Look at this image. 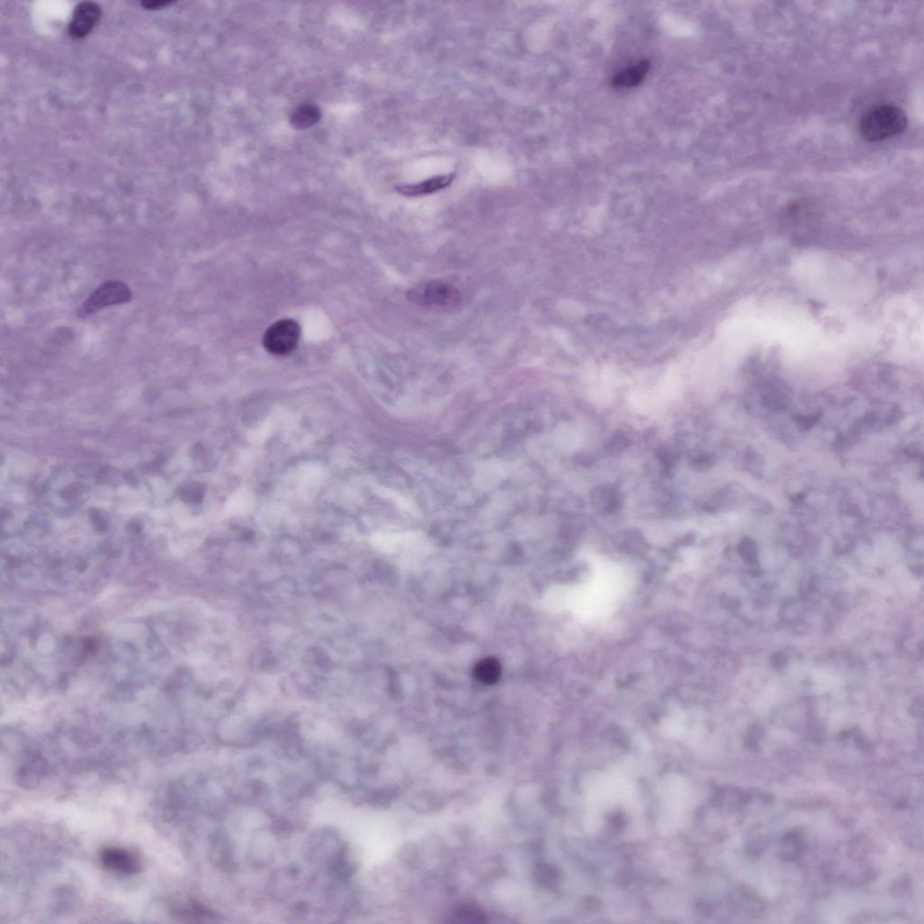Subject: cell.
Segmentation results:
<instances>
[{"label": "cell", "instance_id": "11", "mask_svg": "<svg viewBox=\"0 0 924 924\" xmlns=\"http://www.w3.org/2000/svg\"><path fill=\"white\" fill-rule=\"evenodd\" d=\"M451 918L456 923H481L485 922L487 917L481 910L471 906H461L454 910Z\"/></svg>", "mask_w": 924, "mask_h": 924}, {"label": "cell", "instance_id": "1", "mask_svg": "<svg viewBox=\"0 0 924 924\" xmlns=\"http://www.w3.org/2000/svg\"><path fill=\"white\" fill-rule=\"evenodd\" d=\"M908 125L905 111L895 105H880L862 117L859 132L868 142L888 140L906 130Z\"/></svg>", "mask_w": 924, "mask_h": 924}, {"label": "cell", "instance_id": "14", "mask_svg": "<svg viewBox=\"0 0 924 924\" xmlns=\"http://www.w3.org/2000/svg\"><path fill=\"white\" fill-rule=\"evenodd\" d=\"M172 3H173V1H170V0H148V1L141 2V6H142L145 9L158 10L167 8V6L172 4Z\"/></svg>", "mask_w": 924, "mask_h": 924}, {"label": "cell", "instance_id": "9", "mask_svg": "<svg viewBox=\"0 0 924 924\" xmlns=\"http://www.w3.org/2000/svg\"><path fill=\"white\" fill-rule=\"evenodd\" d=\"M501 673V664L493 657L478 661L473 669L475 679L488 686L498 683Z\"/></svg>", "mask_w": 924, "mask_h": 924}, {"label": "cell", "instance_id": "13", "mask_svg": "<svg viewBox=\"0 0 924 924\" xmlns=\"http://www.w3.org/2000/svg\"><path fill=\"white\" fill-rule=\"evenodd\" d=\"M740 552L742 557L746 559L748 562H755L757 560V545L750 539H745L741 542L740 545Z\"/></svg>", "mask_w": 924, "mask_h": 924}, {"label": "cell", "instance_id": "8", "mask_svg": "<svg viewBox=\"0 0 924 924\" xmlns=\"http://www.w3.org/2000/svg\"><path fill=\"white\" fill-rule=\"evenodd\" d=\"M651 64L649 61L629 67L623 72L616 74L613 78V85L616 88H632L639 85L646 78L649 72Z\"/></svg>", "mask_w": 924, "mask_h": 924}, {"label": "cell", "instance_id": "6", "mask_svg": "<svg viewBox=\"0 0 924 924\" xmlns=\"http://www.w3.org/2000/svg\"><path fill=\"white\" fill-rule=\"evenodd\" d=\"M103 15L100 6L95 2L79 3L73 10L68 32L74 39L84 38L95 28Z\"/></svg>", "mask_w": 924, "mask_h": 924}, {"label": "cell", "instance_id": "7", "mask_svg": "<svg viewBox=\"0 0 924 924\" xmlns=\"http://www.w3.org/2000/svg\"><path fill=\"white\" fill-rule=\"evenodd\" d=\"M455 178H456L455 173L439 175V177L427 179L421 183L401 185L397 187V191L406 197L424 196L450 187Z\"/></svg>", "mask_w": 924, "mask_h": 924}, {"label": "cell", "instance_id": "12", "mask_svg": "<svg viewBox=\"0 0 924 924\" xmlns=\"http://www.w3.org/2000/svg\"><path fill=\"white\" fill-rule=\"evenodd\" d=\"M596 505L599 507L604 505V509L610 511L616 508L618 505V495L613 491L602 490L600 493L596 495Z\"/></svg>", "mask_w": 924, "mask_h": 924}, {"label": "cell", "instance_id": "15", "mask_svg": "<svg viewBox=\"0 0 924 924\" xmlns=\"http://www.w3.org/2000/svg\"><path fill=\"white\" fill-rule=\"evenodd\" d=\"M794 420L797 421L799 426L804 428V429H809V428L812 427L815 424H817L819 417L817 416H798L795 417Z\"/></svg>", "mask_w": 924, "mask_h": 924}, {"label": "cell", "instance_id": "5", "mask_svg": "<svg viewBox=\"0 0 924 924\" xmlns=\"http://www.w3.org/2000/svg\"><path fill=\"white\" fill-rule=\"evenodd\" d=\"M100 865L107 871L121 876H132L140 872L142 862L136 852L120 846H106L99 855Z\"/></svg>", "mask_w": 924, "mask_h": 924}, {"label": "cell", "instance_id": "10", "mask_svg": "<svg viewBox=\"0 0 924 924\" xmlns=\"http://www.w3.org/2000/svg\"><path fill=\"white\" fill-rule=\"evenodd\" d=\"M804 838L800 832H789L784 839H782L780 856L784 861H794L800 856L801 852L804 851Z\"/></svg>", "mask_w": 924, "mask_h": 924}, {"label": "cell", "instance_id": "4", "mask_svg": "<svg viewBox=\"0 0 924 924\" xmlns=\"http://www.w3.org/2000/svg\"><path fill=\"white\" fill-rule=\"evenodd\" d=\"M301 328L295 320H280L266 330L263 344L268 352L276 356L291 353L298 345Z\"/></svg>", "mask_w": 924, "mask_h": 924}, {"label": "cell", "instance_id": "2", "mask_svg": "<svg viewBox=\"0 0 924 924\" xmlns=\"http://www.w3.org/2000/svg\"><path fill=\"white\" fill-rule=\"evenodd\" d=\"M406 298L414 305L437 310L453 308L461 301L460 291L440 280L421 283L407 292Z\"/></svg>", "mask_w": 924, "mask_h": 924}, {"label": "cell", "instance_id": "3", "mask_svg": "<svg viewBox=\"0 0 924 924\" xmlns=\"http://www.w3.org/2000/svg\"><path fill=\"white\" fill-rule=\"evenodd\" d=\"M132 293L127 285L121 281L104 283L88 298L80 306L79 317H87L106 307L123 305L130 302Z\"/></svg>", "mask_w": 924, "mask_h": 924}]
</instances>
